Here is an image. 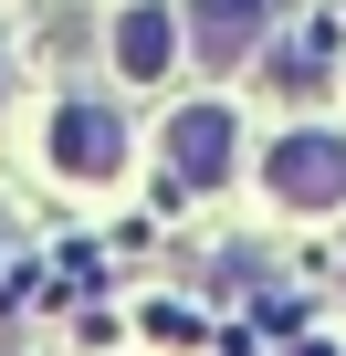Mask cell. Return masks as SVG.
I'll return each mask as SVG.
<instances>
[{
  "mask_svg": "<svg viewBox=\"0 0 346 356\" xmlns=\"http://www.w3.org/2000/svg\"><path fill=\"white\" fill-rule=\"evenodd\" d=\"M262 189H273L283 210H346V136H336V126H294V136H273Z\"/></svg>",
  "mask_w": 346,
  "mask_h": 356,
  "instance_id": "1",
  "label": "cell"
},
{
  "mask_svg": "<svg viewBox=\"0 0 346 356\" xmlns=\"http://www.w3.org/2000/svg\"><path fill=\"white\" fill-rule=\"evenodd\" d=\"M53 168L63 178H84V189H105V178H126V115L116 105H95V95H74L63 115H53Z\"/></svg>",
  "mask_w": 346,
  "mask_h": 356,
  "instance_id": "2",
  "label": "cell"
},
{
  "mask_svg": "<svg viewBox=\"0 0 346 356\" xmlns=\"http://www.w3.org/2000/svg\"><path fill=\"white\" fill-rule=\"evenodd\" d=\"M168 168H179L189 189H221V178H231V115H221V105L168 115Z\"/></svg>",
  "mask_w": 346,
  "mask_h": 356,
  "instance_id": "3",
  "label": "cell"
},
{
  "mask_svg": "<svg viewBox=\"0 0 346 356\" xmlns=\"http://www.w3.org/2000/svg\"><path fill=\"white\" fill-rule=\"evenodd\" d=\"M262 32H273V0H189V42H200V63H242Z\"/></svg>",
  "mask_w": 346,
  "mask_h": 356,
  "instance_id": "4",
  "label": "cell"
},
{
  "mask_svg": "<svg viewBox=\"0 0 346 356\" xmlns=\"http://www.w3.org/2000/svg\"><path fill=\"white\" fill-rule=\"evenodd\" d=\"M168 63H179V22L147 11V0H136V11H116V74H126V84H157Z\"/></svg>",
  "mask_w": 346,
  "mask_h": 356,
  "instance_id": "5",
  "label": "cell"
},
{
  "mask_svg": "<svg viewBox=\"0 0 346 356\" xmlns=\"http://www.w3.org/2000/svg\"><path fill=\"white\" fill-rule=\"evenodd\" d=\"M325 74H336V32H294V42L273 53V84H283V95H315Z\"/></svg>",
  "mask_w": 346,
  "mask_h": 356,
  "instance_id": "6",
  "label": "cell"
}]
</instances>
